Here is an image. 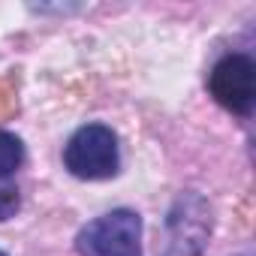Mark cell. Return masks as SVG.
Listing matches in <instances>:
<instances>
[{
	"instance_id": "6da1fadb",
	"label": "cell",
	"mask_w": 256,
	"mask_h": 256,
	"mask_svg": "<svg viewBox=\"0 0 256 256\" xmlns=\"http://www.w3.org/2000/svg\"><path fill=\"white\" fill-rule=\"evenodd\" d=\"M64 166L82 181H106L120 169L118 136L106 124H84L70 136L64 148Z\"/></svg>"
},
{
	"instance_id": "7a4b0ae2",
	"label": "cell",
	"mask_w": 256,
	"mask_h": 256,
	"mask_svg": "<svg viewBox=\"0 0 256 256\" xmlns=\"http://www.w3.org/2000/svg\"><path fill=\"white\" fill-rule=\"evenodd\" d=\"M78 256H142V217L130 208L108 211L76 235Z\"/></svg>"
},
{
	"instance_id": "3957f363",
	"label": "cell",
	"mask_w": 256,
	"mask_h": 256,
	"mask_svg": "<svg viewBox=\"0 0 256 256\" xmlns=\"http://www.w3.org/2000/svg\"><path fill=\"white\" fill-rule=\"evenodd\" d=\"M208 88L223 108L235 114H250L256 100V64L247 54H226L211 70Z\"/></svg>"
},
{
	"instance_id": "277c9868",
	"label": "cell",
	"mask_w": 256,
	"mask_h": 256,
	"mask_svg": "<svg viewBox=\"0 0 256 256\" xmlns=\"http://www.w3.org/2000/svg\"><path fill=\"white\" fill-rule=\"evenodd\" d=\"M24 163V145L18 136L0 130V181H6L12 172H18Z\"/></svg>"
},
{
	"instance_id": "5b68a950",
	"label": "cell",
	"mask_w": 256,
	"mask_h": 256,
	"mask_svg": "<svg viewBox=\"0 0 256 256\" xmlns=\"http://www.w3.org/2000/svg\"><path fill=\"white\" fill-rule=\"evenodd\" d=\"M22 205V196H18V187L6 184V181H0V223L10 220Z\"/></svg>"
},
{
	"instance_id": "8992f818",
	"label": "cell",
	"mask_w": 256,
	"mask_h": 256,
	"mask_svg": "<svg viewBox=\"0 0 256 256\" xmlns=\"http://www.w3.org/2000/svg\"><path fill=\"white\" fill-rule=\"evenodd\" d=\"M0 256H6V253H4V250H0Z\"/></svg>"
}]
</instances>
